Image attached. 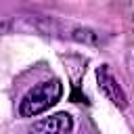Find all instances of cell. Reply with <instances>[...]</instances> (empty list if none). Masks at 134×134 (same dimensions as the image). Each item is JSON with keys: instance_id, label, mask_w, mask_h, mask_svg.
Listing matches in <instances>:
<instances>
[{"instance_id": "1", "label": "cell", "mask_w": 134, "mask_h": 134, "mask_svg": "<svg viewBox=\"0 0 134 134\" xmlns=\"http://www.w3.org/2000/svg\"><path fill=\"white\" fill-rule=\"evenodd\" d=\"M63 94V86L59 80H48L42 82L38 86H34L21 100L19 105V113L21 117H36L40 113H44L46 109H50Z\"/></svg>"}, {"instance_id": "2", "label": "cell", "mask_w": 134, "mask_h": 134, "mask_svg": "<svg viewBox=\"0 0 134 134\" xmlns=\"http://www.w3.org/2000/svg\"><path fill=\"white\" fill-rule=\"evenodd\" d=\"M73 130V119L69 113H54L50 117L38 119L31 126V134H69Z\"/></svg>"}, {"instance_id": "3", "label": "cell", "mask_w": 134, "mask_h": 134, "mask_svg": "<svg viewBox=\"0 0 134 134\" xmlns=\"http://www.w3.org/2000/svg\"><path fill=\"white\" fill-rule=\"evenodd\" d=\"M98 82H100V88L105 90V94H107V96H109L115 105L126 107V96L121 94L119 86L115 84L113 75H109V71H107V69H100V71H98Z\"/></svg>"}]
</instances>
